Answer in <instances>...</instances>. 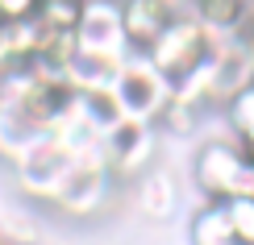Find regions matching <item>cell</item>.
<instances>
[{"mask_svg": "<svg viewBox=\"0 0 254 245\" xmlns=\"http://www.w3.org/2000/svg\"><path fill=\"white\" fill-rule=\"evenodd\" d=\"M109 100H113V108H117L121 121L158 125L163 112L171 108V100H175V88H171V79L150 62L146 50H129V54L121 58L113 83H109Z\"/></svg>", "mask_w": 254, "mask_h": 245, "instance_id": "6da1fadb", "label": "cell"}, {"mask_svg": "<svg viewBox=\"0 0 254 245\" xmlns=\"http://www.w3.org/2000/svg\"><path fill=\"white\" fill-rule=\"evenodd\" d=\"M213 42H217V38L208 34V29L200 25L188 8H179V13L163 25V34L146 46V54H150V62L175 83L179 75H188L196 62H204L208 54H213Z\"/></svg>", "mask_w": 254, "mask_h": 245, "instance_id": "7a4b0ae2", "label": "cell"}, {"mask_svg": "<svg viewBox=\"0 0 254 245\" xmlns=\"http://www.w3.org/2000/svg\"><path fill=\"white\" fill-rule=\"evenodd\" d=\"M8 166H13V183H17L21 196L34 199V204H50V196H55L59 183H63V175L75 166V158L63 150L50 133H38Z\"/></svg>", "mask_w": 254, "mask_h": 245, "instance_id": "3957f363", "label": "cell"}, {"mask_svg": "<svg viewBox=\"0 0 254 245\" xmlns=\"http://www.w3.org/2000/svg\"><path fill=\"white\" fill-rule=\"evenodd\" d=\"M242 170H246V150H242V142L234 137H213V142H204L192 158V183L204 199H217V204H225V199L238 196V183H242Z\"/></svg>", "mask_w": 254, "mask_h": 245, "instance_id": "277c9868", "label": "cell"}, {"mask_svg": "<svg viewBox=\"0 0 254 245\" xmlns=\"http://www.w3.org/2000/svg\"><path fill=\"white\" fill-rule=\"evenodd\" d=\"M75 50L104 58H125L129 54V34H125L121 0H83L79 21H75Z\"/></svg>", "mask_w": 254, "mask_h": 245, "instance_id": "5b68a950", "label": "cell"}, {"mask_svg": "<svg viewBox=\"0 0 254 245\" xmlns=\"http://www.w3.org/2000/svg\"><path fill=\"white\" fill-rule=\"evenodd\" d=\"M158 154V133L154 125L142 121H117L104 133V162L113 179H142Z\"/></svg>", "mask_w": 254, "mask_h": 245, "instance_id": "8992f818", "label": "cell"}, {"mask_svg": "<svg viewBox=\"0 0 254 245\" xmlns=\"http://www.w3.org/2000/svg\"><path fill=\"white\" fill-rule=\"evenodd\" d=\"M113 183L117 179L109 175V166H88V162H75L63 175V183L59 191L50 196V208H59L63 216H96V212L109 204V196H113Z\"/></svg>", "mask_w": 254, "mask_h": 245, "instance_id": "52a82bcc", "label": "cell"}, {"mask_svg": "<svg viewBox=\"0 0 254 245\" xmlns=\"http://www.w3.org/2000/svg\"><path fill=\"white\" fill-rule=\"evenodd\" d=\"M179 13L171 0H121V17H125V34H129L133 50H146L150 42L163 34V25Z\"/></svg>", "mask_w": 254, "mask_h": 245, "instance_id": "ba28073f", "label": "cell"}, {"mask_svg": "<svg viewBox=\"0 0 254 245\" xmlns=\"http://www.w3.org/2000/svg\"><path fill=\"white\" fill-rule=\"evenodd\" d=\"M121 58H104V54H88V50H71L63 62V79L71 92L88 96V92H109L113 75H117Z\"/></svg>", "mask_w": 254, "mask_h": 245, "instance_id": "9c48e42d", "label": "cell"}, {"mask_svg": "<svg viewBox=\"0 0 254 245\" xmlns=\"http://www.w3.org/2000/svg\"><path fill=\"white\" fill-rule=\"evenodd\" d=\"M188 13L213 38H234L246 29L254 8H250V0H188Z\"/></svg>", "mask_w": 254, "mask_h": 245, "instance_id": "30bf717a", "label": "cell"}, {"mask_svg": "<svg viewBox=\"0 0 254 245\" xmlns=\"http://www.w3.org/2000/svg\"><path fill=\"white\" fill-rule=\"evenodd\" d=\"M188 241H192V245H238L225 204L204 199V204L192 212V220H188Z\"/></svg>", "mask_w": 254, "mask_h": 245, "instance_id": "8fae6325", "label": "cell"}, {"mask_svg": "<svg viewBox=\"0 0 254 245\" xmlns=\"http://www.w3.org/2000/svg\"><path fill=\"white\" fill-rule=\"evenodd\" d=\"M137 199H142L146 216L163 220V216H171V212H175L179 187H175V179L167 175V170H146V175L137 179Z\"/></svg>", "mask_w": 254, "mask_h": 245, "instance_id": "7c38bea8", "label": "cell"}, {"mask_svg": "<svg viewBox=\"0 0 254 245\" xmlns=\"http://www.w3.org/2000/svg\"><path fill=\"white\" fill-rule=\"evenodd\" d=\"M221 112H225V125H229V137L234 142H254V79L242 83L238 92H229L221 100Z\"/></svg>", "mask_w": 254, "mask_h": 245, "instance_id": "4fadbf2b", "label": "cell"}, {"mask_svg": "<svg viewBox=\"0 0 254 245\" xmlns=\"http://www.w3.org/2000/svg\"><path fill=\"white\" fill-rule=\"evenodd\" d=\"M83 0H42L38 21L46 34H75V21H79Z\"/></svg>", "mask_w": 254, "mask_h": 245, "instance_id": "5bb4252c", "label": "cell"}, {"mask_svg": "<svg viewBox=\"0 0 254 245\" xmlns=\"http://www.w3.org/2000/svg\"><path fill=\"white\" fill-rule=\"evenodd\" d=\"M225 212H229V225H234L238 245H254V199L234 196V199H225Z\"/></svg>", "mask_w": 254, "mask_h": 245, "instance_id": "9a60e30c", "label": "cell"}, {"mask_svg": "<svg viewBox=\"0 0 254 245\" xmlns=\"http://www.w3.org/2000/svg\"><path fill=\"white\" fill-rule=\"evenodd\" d=\"M42 0H0V17L4 21H25V17H38Z\"/></svg>", "mask_w": 254, "mask_h": 245, "instance_id": "2e32d148", "label": "cell"}, {"mask_svg": "<svg viewBox=\"0 0 254 245\" xmlns=\"http://www.w3.org/2000/svg\"><path fill=\"white\" fill-rule=\"evenodd\" d=\"M242 150H246V162L254 166V142H246V146H242Z\"/></svg>", "mask_w": 254, "mask_h": 245, "instance_id": "e0dca14e", "label": "cell"}, {"mask_svg": "<svg viewBox=\"0 0 254 245\" xmlns=\"http://www.w3.org/2000/svg\"><path fill=\"white\" fill-rule=\"evenodd\" d=\"M0 25H4V17H0Z\"/></svg>", "mask_w": 254, "mask_h": 245, "instance_id": "ac0fdd59", "label": "cell"}]
</instances>
